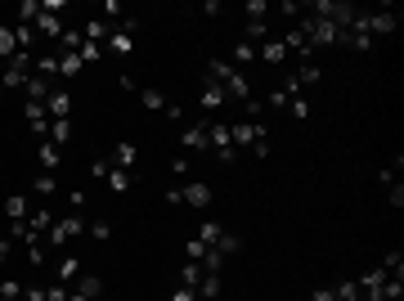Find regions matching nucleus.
<instances>
[{
    "instance_id": "obj_50",
    "label": "nucleus",
    "mask_w": 404,
    "mask_h": 301,
    "mask_svg": "<svg viewBox=\"0 0 404 301\" xmlns=\"http://www.w3.org/2000/svg\"><path fill=\"white\" fill-rule=\"evenodd\" d=\"M198 301H207V297H198Z\"/></svg>"
},
{
    "instance_id": "obj_26",
    "label": "nucleus",
    "mask_w": 404,
    "mask_h": 301,
    "mask_svg": "<svg viewBox=\"0 0 404 301\" xmlns=\"http://www.w3.org/2000/svg\"><path fill=\"white\" fill-rule=\"evenodd\" d=\"M36 194H41V198L59 194V175H54V171H41V175H36Z\"/></svg>"
},
{
    "instance_id": "obj_21",
    "label": "nucleus",
    "mask_w": 404,
    "mask_h": 301,
    "mask_svg": "<svg viewBox=\"0 0 404 301\" xmlns=\"http://www.w3.org/2000/svg\"><path fill=\"white\" fill-rule=\"evenodd\" d=\"M59 144H54V139H41V171H59Z\"/></svg>"
},
{
    "instance_id": "obj_1",
    "label": "nucleus",
    "mask_w": 404,
    "mask_h": 301,
    "mask_svg": "<svg viewBox=\"0 0 404 301\" xmlns=\"http://www.w3.org/2000/svg\"><path fill=\"white\" fill-rule=\"evenodd\" d=\"M207 81H216V86L229 95V103L252 99V86H247V77H243V72H238L229 59H211V63H207Z\"/></svg>"
},
{
    "instance_id": "obj_39",
    "label": "nucleus",
    "mask_w": 404,
    "mask_h": 301,
    "mask_svg": "<svg viewBox=\"0 0 404 301\" xmlns=\"http://www.w3.org/2000/svg\"><path fill=\"white\" fill-rule=\"evenodd\" d=\"M9 257H14V239H9V234H0V266H5Z\"/></svg>"
},
{
    "instance_id": "obj_10",
    "label": "nucleus",
    "mask_w": 404,
    "mask_h": 301,
    "mask_svg": "<svg viewBox=\"0 0 404 301\" xmlns=\"http://www.w3.org/2000/svg\"><path fill=\"white\" fill-rule=\"evenodd\" d=\"M45 112H50V121H67L72 117V95H67L63 86H54L50 99H45Z\"/></svg>"
},
{
    "instance_id": "obj_5",
    "label": "nucleus",
    "mask_w": 404,
    "mask_h": 301,
    "mask_svg": "<svg viewBox=\"0 0 404 301\" xmlns=\"http://www.w3.org/2000/svg\"><path fill=\"white\" fill-rule=\"evenodd\" d=\"M229 139H234V148H252L256 139H269V130H265V121H234Z\"/></svg>"
},
{
    "instance_id": "obj_17",
    "label": "nucleus",
    "mask_w": 404,
    "mask_h": 301,
    "mask_svg": "<svg viewBox=\"0 0 404 301\" xmlns=\"http://www.w3.org/2000/svg\"><path fill=\"white\" fill-rule=\"evenodd\" d=\"M72 293H81L85 301H94V297L103 293V279H99V275H85V270H81V275H76V288H72Z\"/></svg>"
},
{
    "instance_id": "obj_2",
    "label": "nucleus",
    "mask_w": 404,
    "mask_h": 301,
    "mask_svg": "<svg viewBox=\"0 0 404 301\" xmlns=\"http://www.w3.org/2000/svg\"><path fill=\"white\" fill-rule=\"evenodd\" d=\"M296 32L305 36V45L310 50H323V45H342V27H333L328 18H319V14H301V27Z\"/></svg>"
},
{
    "instance_id": "obj_18",
    "label": "nucleus",
    "mask_w": 404,
    "mask_h": 301,
    "mask_svg": "<svg viewBox=\"0 0 404 301\" xmlns=\"http://www.w3.org/2000/svg\"><path fill=\"white\" fill-rule=\"evenodd\" d=\"M225 103H229V95L216 86V81H207V90H202V112H220Z\"/></svg>"
},
{
    "instance_id": "obj_38",
    "label": "nucleus",
    "mask_w": 404,
    "mask_h": 301,
    "mask_svg": "<svg viewBox=\"0 0 404 301\" xmlns=\"http://www.w3.org/2000/svg\"><path fill=\"white\" fill-rule=\"evenodd\" d=\"M27 261H32L36 270L45 266V248H41V239H36V243H27Z\"/></svg>"
},
{
    "instance_id": "obj_42",
    "label": "nucleus",
    "mask_w": 404,
    "mask_h": 301,
    "mask_svg": "<svg viewBox=\"0 0 404 301\" xmlns=\"http://www.w3.org/2000/svg\"><path fill=\"white\" fill-rule=\"evenodd\" d=\"M108 166L112 162H103V157H99V162H90V175H94V180H103V175H108Z\"/></svg>"
},
{
    "instance_id": "obj_3",
    "label": "nucleus",
    "mask_w": 404,
    "mask_h": 301,
    "mask_svg": "<svg viewBox=\"0 0 404 301\" xmlns=\"http://www.w3.org/2000/svg\"><path fill=\"white\" fill-rule=\"evenodd\" d=\"M81 234H85V221L76 212H67V216H54V225H50L45 239H50V248H67V243L81 239Z\"/></svg>"
},
{
    "instance_id": "obj_32",
    "label": "nucleus",
    "mask_w": 404,
    "mask_h": 301,
    "mask_svg": "<svg viewBox=\"0 0 404 301\" xmlns=\"http://www.w3.org/2000/svg\"><path fill=\"white\" fill-rule=\"evenodd\" d=\"M76 59H81V63H85V68H90V63H99V59H103V45H94V41H85V45H81V50H76Z\"/></svg>"
},
{
    "instance_id": "obj_49",
    "label": "nucleus",
    "mask_w": 404,
    "mask_h": 301,
    "mask_svg": "<svg viewBox=\"0 0 404 301\" xmlns=\"http://www.w3.org/2000/svg\"><path fill=\"white\" fill-rule=\"evenodd\" d=\"M67 301H85V297H81V293H67Z\"/></svg>"
},
{
    "instance_id": "obj_7",
    "label": "nucleus",
    "mask_w": 404,
    "mask_h": 301,
    "mask_svg": "<svg viewBox=\"0 0 404 301\" xmlns=\"http://www.w3.org/2000/svg\"><path fill=\"white\" fill-rule=\"evenodd\" d=\"M23 117H27V126H32L36 139H50V112H45V103L23 99Z\"/></svg>"
},
{
    "instance_id": "obj_25",
    "label": "nucleus",
    "mask_w": 404,
    "mask_h": 301,
    "mask_svg": "<svg viewBox=\"0 0 404 301\" xmlns=\"http://www.w3.org/2000/svg\"><path fill=\"white\" fill-rule=\"evenodd\" d=\"M382 270H387V279H404V257L400 252H387V257H382Z\"/></svg>"
},
{
    "instance_id": "obj_12",
    "label": "nucleus",
    "mask_w": 404,
    "mask_h": 301,
    "mask_svg": "<svg viewBox=\"0 0 404 301\" xmlns=\"http://www.w3.org/2000/svg\"><path fill=\"white\" fill-rule=\"evenodd\" d=\"M180 144H185L189 153H207V148H211V144H207V121H194V126L180 135Z\"/></svg>"
},
{
    "instance_id": "obj_46",
    "label": "nucleus",
    "mask_w": 404,
    "mask_h": 301,
    "mask_svg": "<svg viewBox=\"0 0 404 301\" xmlns=\"http://www.w3.org/2000/svg\"><path fill=\"white\" fill-rule=\"evenodd\" d=\"M103 14L117 18V14H126V9H121V0H103Z\"/></svg>"
},
{
    "instance_id": "obj_31",
    "label": "nucleus",
    "mask_w": 404,
    "mask_h": 301,
    "mask_svg": "<svg viewBox=\"0 0 404 301\" xmlns=\"http://www.w3.org/2000/svg\"><path fill=\"white\" fill-rule=\"evenodd\" d=\"M269 18V0H247V23H265Z\"/></svg>"
},
{
    "instance_id": "obj_33",
    "label": "nucleus",
    "mask_w": 404,
    "mask_h": 301,
    "mask_svg": "<svg viewBox=\"0 0 404 301\" xmlns=\"http://www.w3.org/2000/svg\"><path fill=\"white\" fill-rule=\"evenodd\" d=\"M194 239H202V243H207V248H216V239H220V225H216V221H202Z\"/></svg>"
},
{
    "instance_id": "obj_22",
    "label": "nucleus",
    "mask_w": 404,
    "mask_h": 301,
    "mask_svg": "<svg viewBox=\"0 0 404 301\" xmlns=\"http://www.w3.org/2000/svg\"><path fill=\"white\" fill-rule=\"evenodd\" d=\"M252 59H256V45H247V41H238L234 50H229V63H234L238 72H243V68H247V63H252Z\"/></svg>"
},
{
    "instance_id": "obj_48",
    "label": "nucleus",
    "mask_w": 404,
    "mask_h": 301,
    "mask_svg": "<svg viewBox=\"0 0 404 301\" xmlns=\"http://www.w3.org/2000/svg\"><path fill=\"white\" fill-rule=\"evenodd\" d=\"M310 301H337V297H333V288H314Z\"/></svg>"
},
{
    "instance_id": "obj_8",
    "label": "nucleus",
    "mask_w": 404,
    "mask_h": 301,
    "mask_svg": "<svg viewBox=\"0 0 404 301\" xmlns=\"http://www.w3.org/2000/svg\"><path fill=\"white\" fill-rule=\"evenodd\" d=\"M360 23H364V32H369V36H387V32H396L400 14H391V9H378V14H360Z\"/></svg>"
},
{
    "instance_id": "obj_37",
    "label": "nucleus",
    "mask_w": 404,
    "mask_h": 301,
    "mask_svg": "<svg viewBox=\"0 0 404 301\" xmlns=\"http://www.w3.org/2000/svg\"><path fill=\"white\" fill-rule=\"evenodd\" d=\"M85 234L103 243V239H108V234H112V225H108V221H90V225H85Z\"/></svg>"
},
{
    "instance_id": "obj_6",
    "label": "nucleus",
    "mask_w": 404,
    "mask_h": 301,
    "mask_svg": "<svg viewBox=\"0 0 404 301\" xmlns=\"http://www.w3.org/2000/svg\"><path fill=\"white\" fill-rule=\"evenodd\" d=\"M140 103H144V108H149V112H162V117L180 121V103H171V99L162 95L158 86H144V90H140Z\"/></svg>"
},
{
    "instance_id": "obj_43",
    "label": "nucleus",
    "mask_w": 404,
    "mask_h": 301,
    "mask_svg": "<svg viewBox=\"0 0 404 301\" xmlns=\"http://www.w3.org/2000/svg\"><path fill=\"white\" fill-rule=\"evenodd\" d=\"M162 203H167V207H185V198H180V189H167V194H162Z\"/></svg>"
},
{
    "instance_id": "obj_28",
    "label": "nucleus",
    "mask_w": 404,
    "mask_h": 301,
    "mask_svg": "<svg viewBox=\"0 0 404 301\" xmlns=\"http://www.w3.org/2000/svg\"><path fill=\"white\" fill-rule=\"evenodd\" d=\"M76 72H85V63L76 54H59V77H76Z\"/></svg>"
},
{
    "instance_id": "obj_23",
    "label": "nucleus",
    "mask_w": 404,
    "mask_h": 301,
    "mask_svg": "<svg viewBox=\"0 0 404 301\" xmlns=\"http://www.w3.org/2000/svg\"><path fill=\"white\" fill-rule=\"evenodd\" d=\"M202 275H207V270H202L198 261H189V266H180V288H194V293H198Z\"/></svg>"
},
{
    "instance_id": "obj_11",
    "label": "nucleus",
    "mask_w": 404,
    "mask_h": 301,
    "mask_svg": "<svg viewBox=\"0 0 404 301\" xmlns=\"http://www.w3.org/2000/svg\"><path fill=\"white\" fill-rule=\"evenodd\" d=\"M256 59H265L269 68H283V63H287V45L278 41V36H269V41L261 45V50H256Z\"/></svg>"
},
{
    "instance_id": "obj_13",
    "label": "nucleus",
    "mask_w": 404,
    "mask_h": 301,
    "mask_svg": "<svg viewBox=\"0 0 404 301\" xmlns=\"http://www.w3.org/2000/svg\"><path fill=\"white\" fill-rule=\"evenodd\" d=\"M50 225H54V212H50V207H36V212L27 216V234H32V243L41 239V234H50Z\"/></svg>"
},
{
    "instance_id": "obj_19",
    "label": "nucleus",
    "mask_w": 404,
    "mask_h": 301,
    "mask_svg": "<svg viewBox=\"0 0 404 301\" xmlns=\"http://www.w3.org/2000/svg\"><path fill=\"white\" fill-rule=\"evenodd\" d=\"M18 54V41H14V27L9 23H0V68H5L9 59Z\"/></svg>"
},
{
    "instance_id": "obj_20",
    "label": "nucleus",
    "mask_w": 404,
    "mask_h": 301,
    "mask_svg": "<svg viewBox=\"0 0 404 301\" xmlns=\"http://www.w3.org/2000/svg\"><path fill=\"white\" fill-rule=\"evenodd\" d=\"M216 252H220V261H229V257H238V252H243V243H238V234H229V230H220V239H216Z\"/></svg>"
},
{
    "instance_id": "obj_40",
    "label": "nucleus",
    "mask_w": 404,
    "mask_h": 301,
    "mask_svg": "<svg viewBox=\"0 0 404 301\" xmlns=\"http://www.w3.org/2000/svg\"><path fill=\"white\" fill-rule=\"evenodd\" d=\"M387 198H391V207H404V184H400V180L391 184V194H387Z\"/></svg>"
},
{
    "instance_id": "obj_47",
    "label": "nucleus",
    "mask_w": 404,
    "mask_h": 301,
    "mask_svg": "<svg viewBox=\"0 0 404 301\" xmlns=\"http://www.w3.org/2000/svg\"><path fill=\"white\" fill-rule=\"evenodd\" d=\"M189 166H194L189 157H176V162H171V171H176V175H189Z\"/></svg>"
},
{
    "instance_id": "obj_30",
    "label": "nucleus",
    "mask_w": 404,
    "mask_h": 301,
    "mask_svg": "<svg viewBox=\"0 0 404 301\" xmlns=\"http://www.w3.org/2000/svg\"><path fill=\"white\" fill-rule=\"evenodd\" d=\"M198 297L216 301V297H220V275H202V284H198Z\"/></svg>"
},
{
    "instance_id": "obj_15",
    "label": "nucleus",
    "mask_w": 404,
    "mask_h": 301,
    "mask_svg": "<svg viewBox=\"0 0 404 301\" xmlns=\"http://www.w3.org/2000/svg\"><path fill=\"white\" fill-rule=\"evenodd\" d=\"M76 275H81V261H76V257L54 261V284H67V288H72V284H76Z\"/></svg>"
},
{
    "instance_id": "obj_34",
    "label": "nucleus",
    "mask_w": 404,
    "mask_h": 301,
    "mask_svg": "<svg viewBox=\"0 0 404 301\" xmlns=\"http://www.w3.org/2000/svg\"><path fill=\"white\" fill-rule=\"evenodd\" d=\"M50 139H54V144H67V139H72V121H50Z\"/></svg>"
},
{
    "instance_id": "obj_29",
    "label": "nucleus",
    "mask_w": 404,
    "mask_h": 301,
    "mask_svg": "<svg viewBox=\"0 0 404 301\" xmlns=\"http://www.w3.org/2000/svg\"><path fill=\"white\" fill-rule=\"evenodd\" d=\"M333 297L337 301H360V284H355V279H342V284L333 288Z\"/></svg>"
},
{
    "instance_id": "obj_16",
    "label": "nucleus",
    "mask_w": 404,
    "mask_h": 301,
    "mask_svg": "<svg viewBox=\"0 0 404 301\" xmlns=\"http://www.w3.org/2000/svg\"><path fill=\"white\" fill-rule=\"evenodd\" d=\"M5 216H9V225H23L27 216H32V207H27L23 194H9V198H5Z\"/></svg>"
},
{
    "instance_id": "obj_36",
    "label": "nucleus",
    "mask_w": 404,
    "mask_h": 301,
    "mask_svg": "<svg viewBox=\"0 0 404 301\" xmlns=\"http://www.w3.org/2000/svg\"><path fill=\"white\" fill-rule=\"evenodd\" d=\"M207 252H211V248H207L202 239H189V243H185V257H189V261H202Z\"/></svg>"
},
{
    "instance_id": "obj_24",
    "label": "nucleus",
    "mask_w": 404,
    "mask_h": 301,
    "mask_svg": "<svg viewBox=\"0 0 404 301\" xmlns=\"http://www.w3.org/2000/svg\"><path fill=\"white\" fill-rule=\"evenodd\" d=\"M292 77H296V81H301V90H305V86H314V81H319V77H323V68H319V63H301V68H296V72H292Z\"/></svg>"
},
{
    "instance_id": "obj_35",
    "label": "nucleus",
    "mask_w": 404,
    "mask_h": 301,
    "mask_svg": "<svg viewBox=\"0 0 404 301\" xmlns=\"http://www.w3.org/2000/svg\"><path fill=\"white\" fill-rule=\"evenodd\" d=\"M0 301H23V284H18V279H5V284H0Z\"/></svg>"
},
{
    "instance_id": "obj_27",
    "label": "nucleus",
    "mask_w": 404,
    "mask_h": 301,
    "mask_svg": "<svg viewBox=\"0 0 404 301\" xmlns=\"http://www.w3.org/2000/svg\"><path fill=\"white\" fill-rule=\"evenodd\" d=\"M103 180H108V189H117V194L131 189V171H117V166H108V175H103Z\"/></svg>"
},
{
    "instance_id": "obj_41",
    "label": "nucleus",
    "mask_w": 404,
    "mask_h": 301,
    "mask_svg": "<svg viewBox=\"0 0 404 301\" xmlns=\"http://www.w3.org/2000/svg\"><path fill=\"white\" fill-rule=\"evenodd\" d=\"M287 108H292V117H310V103H305V99H292Z\"/></svg>"
},
{
    "instance_id": "obj_9",
    "label": "nucleus",
    "mask_w": 404,
    "mask_h": 301,
    "mask_svg": "<svg viewBox=\"0 0 404 301\" xmlns=\"http://www.w3.org/2000/svg\"><path fill=\"white\" fill-rule=\"evenodd\" d=\"M180 198H185V207L207 212V207H211V184L207 180H189V184H180Z\"/></svg>"
},
{
    "instance_id": "obj_44",
    "label": "nucleus",
    "mask_w": 404,
    "mask_h": 301,
    "mask_svg": "<svg viewBox=\"0 0 404 301\" xmlns=\"http://www.w3.org/2000/svg\"><path fill=\"white\" fill-rule=\"evenodd\" d=\"M171 301H198V293H194V288H176V293H171Z\"/></svg>"
},
{
    "instance_id": "obj_4",
    "label": "nucleus",
    "mask_w": 404,
    "mask_h": 301,
    "mask_svg": "<svg viewBox=\"0 0 404 301\" xmlns=\"http://www.w3.org/2000/svg\"><path fill=\"white\" fill-rule=\"evenodd\" d=\"M207 144H211V153H216L220 162H238V148H234V139H229V121H207Z\"/></svg>"
},
{
    "instance_id": "obj_45",
    "label": "nucleus",
    "mask_w": 404,
    "mask_h": 301,
    "mask_svg": "<svg viewBox=\"0 0 404 301\" xmlns=\"http://www.w3.org/2000/svg\"><path fill=\"white\" fill-rule=\"evenodd\" d=\"M23 301H50V297H45V288H23Z\"/></svg>"
},
{
    "instance_id": "obj_14",
    "label": "nucleus",
    "mask_w": 404,
    "mask_h": 301,
    "mask_svg": "<svg viewBox=\"0 0 404 301\" xmlns=\"http://www.w3.org/2000/svg\"><path fill=\"white\" fill-rule=\"evenodd\" d=\"M108 162H112V166H117V171H131V166H135V162H140V148H135V144H131V139H121V144H117V148H112V157H108Z\"/></svg>"
}]
</instances>
